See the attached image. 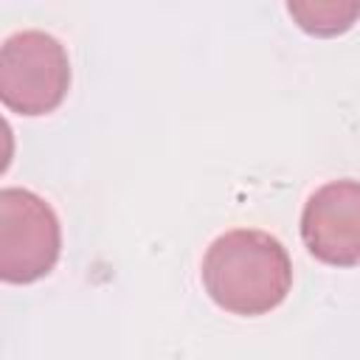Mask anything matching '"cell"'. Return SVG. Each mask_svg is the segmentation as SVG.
Masks as SVG:
<instances>
[{"label": "cell", "instance_id": "6da1fadb", "mask_svg": "<svg viewBox=\"0 0 360 360\" xmlns=\"http://www.w3.org/2000/svg\"><path fill=\"white\" fill-rule=\"evenodd\" d=\"M202 287L217 307L233 315H264L292 287V262L284 245L253 228H236L211 242L202 256Z\"/></svg>", "mask_w": 360, "mask_h": 360}, {"label": "cell", "instance_id": "7a4b0ae2", "mask_svg": "<svg viewBox=\"0 0 360 360\" xmlns=\"http://www.w3.org/2000/svg\"><path fill=\"white\" fill-rule=\"evenodd\" d=\"M70 87L65 45L45 31H17L0 48V98L11 112H53Z\"/></svg>", "mask_w": 360, "mask_h": 360}, {"label": "cell", "instance_id": "3957f363", "mask_svg": "<svg viewBox=\"0 0 360 360\" xmlns=\"http://www.w3.org/2000/svg\"><path fill=\"white\" fill-rule=\"evenodd\" d=\"M62 250L53 208L28 188L0 191V278L31 284L48 276Z\"/></svg>", "mask_w": 360, "mask_h": 360}, {"label": "cell", "instance_id": "277c9868", "mask_svg": "<svg viewBox=\"0 0 360 360\" xmlns=\"http://www.w3.org/2000/svg\"><path fill=\"white\" fill-rule=\"evenodd\" d=\"M301 236L307 250L323 264H360V180L321 186L304 205Z\"/></svg>", "mask_w": 360, "mask_h": 360}, {"label": "cell", "instance_id": "5b68a950", "mask_svg": "<svg viewBox=\"0 0 360 360\" xmlns=\"http://www.w3.org/2000/svg\"><path fill=\"white\" fill-rule=\"evenodd\" d=\"M292 22L312 37H340L360 20V0H287Z\"/></svg>", "mask_w": 360, "mask_h": 360}]
</instances>
